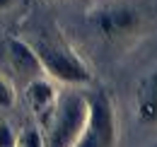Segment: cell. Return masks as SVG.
<instances>
[{
	"label": "cell",
	"instance_id": "1",
	"mask_svg": "<svg viewBox=\"0 0 157 147\" xmlns=\"http://www.w3.org/2000/svg\"><path fill=\"white\" fill-rule=\"evenodd\" d=\"M114 142H116L114 106L104 94H97L90 104L87 123L75 147H114Z\"/></svg>",
	"mask_w": 157,
	"mask_h": 147
},
{
	"label": "cell",
	"instance_id": "2",
	"mask_svg": "<svg viewBox=\"0 0 157 147\" xmlns=\"http://www.w3.org/2000/svg\"><path fill=\"white\" fill-rule=\"evenodd\" d=\"M87 113H90V104L82 96L73 94L56 113V121L51 128V147H75L85 130Z\"/></svg>",
	"mask_w": 157,
	"mask_h": 147
},
{
	"label": "cell",
	"instance_id": "3",
	"mask_svg": "<svg viewBox=\"0 0 157 147\" xmlns=\"http://www.w3.org/2000/svg\"><path fill=\"white\" fill-rule=\"evenodd\" d=\"M36 55H39L41 70H46L51 77L60 82H73V85L90 82V70L82 65V60L73 51L60 48V46H39Z\"/></svg>",
	"mask_w": 157,
	"mask_h": 147
},
{
	"label": "cell",
	"instance_id": "4",
	"mask_svg": "<svg viewBox=\"0 0 157 147\" xmlns=\"http://www.w3.org/2000/svg\"><path fill=\"white\" fill-rule=\"evenodd\" d=\"M27 99H29V104H32V111L36 113V118H39L44 126H51V118H53V113H56V89L46 82V80H29V85H27Z\"/></svg>",
	"mask_w": 157,
	"mask_h": 147
},
{
	"label": "cell",
	"instance_id": "5",
	"mask_svg": "<svg viewBox=\"0 0 157 147\" xmlns=\"http://www.w3.org/2000/svg\"><path fill=\"white\" fill-rule=\"evenodd\" d=\"M7 60L12 70L24 80H34L41 70L36 51H32V46H27L20 39H7Z\"/></svg>",
	"mask_w": 157,
	"mask_h": 147
},
{
	"label": "cell",
	"instance_id": "6",
	"mask_svg": "<svg viewBox=\"0 0 157 147\" xmlns=\"http://www.w3.org/2000/svg\"><path fill=\"white\" fill-rule=\"evenodd\" d=\"M138 118L143 123H157V70L147 73L138 87Z\"/></svg>",
	"mask_w": 157,
	"mask_h": 147
},
{
	"label": "cell",
	"instance_id": "7",
	"mask_svg": "<svg viewBox=\"0 0 157 147\" xmlns=\"http://www.w3.org/2000/svg\"><path fill=\"white\" fill-rule=\"evenodd\" d=\"M136 27V12L128 7H109L99 15V29L106 36H121Z\"/></svg>",
	"mask_w": 157,
	"mask_h": 147
},
{
	"label": "cell",
	"instance_id": "8",
	"mask_svg": "<svg viewBox=\"0 0 157 147\" xmlns=\"http://www.w3.org/2000/svg\"><path fill=\"white\" fill-rule=\"evenodd\" d=\"M20 147H44V140H41V133L34 128H27L20 135Z\"/></svg>",
	"mask_w": 157,
	"mask_h": 147
},
{
	"label": "cell",
	"instance_id": "9",
	"mask_svg": "<svg viewBox=\"0 0 157 147\" xmlns=\"http://www.w3.org/2000/svg\"><path fill=\"white\" fill-rule=\"evenodd\" d=\"M0 147H15V135L7 123H0Z\"/></svg>",
	"mask_w": 157,
	"mask_h": 147
},
{
	"label": "cell",
	"instance_id": "10",
	"mask_svg": "<svg viewBox=\"0 0 157 147\" xmlns=\"http://www.w3.org/2000/svg\"><path fill=\"white\" fill-rule=\"evenodd\" d=\"M0 106H12V92H10V87H7V82L0 77Z\"/></svg>",
	"mask_w": 157,
	"mask_h": 147
},
{
	"label": "cell",
	"instance_id": "11",
	"mask_svg": "<svg viewBox=\"0 0 157 147\" xmlns=\"http://www.w3.org/2000/svg\"><path fill=\"white\" fill-rule=\"evenodd\" d=\"M10 2H12V0H0V10H2V7H7Z\"/></svg>",
	"mask_w": 157,
	"mask_h": 147
}]
</instances>
